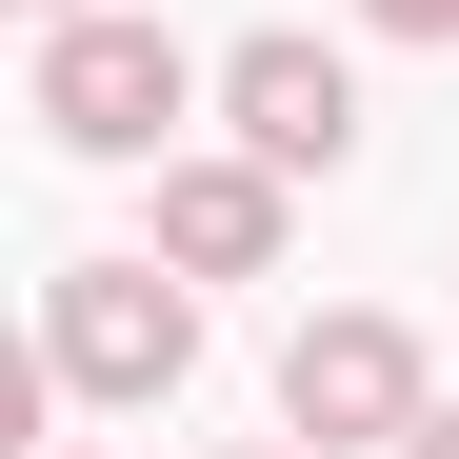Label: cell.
<instances>
[{
	"label": "cell",
	"mask_w": 459,
	"mask_h": 459,
	"mask_svg": "<svg viewBox=\"0 0 459 459\" xmlns=\"http://www.w3.org/2000/svg\"><path fill=\"white\" fill-rule=\"evenodd\" d=\"M220 459H320V439H299V420H280V439H220Z\"/></svg>",
	"instance_id": "obj_7"
},
{
	"label": "cell",
	"mask_w": 459,
	"mask_h": 459,
	"mask_svg": "<svg viewBox=\"0 0 459 459\" xmlns=\"http://www.w3.org/2000/svg\"><path fill=\"white\" fill-rule=\"evenodd\" d=\"M40 459H100V439H40Z\"/></svg>",
	"instance_id": "obj_10"
},
{
	"label": "cell",
	"mask_w": 459,
	"mask_h": 459,
	"mask_svg": "<svg viewBox=\"0 0 459 459\" xmlns=\"http://www.w3.org/2000/svg\"><path fill=\"white\" fill-rule=\"evenodd\" d=\"M21 120L60 140V160H180L200 60L140 21V0H81V21H40V60H21Z\"/></svg>",
	"instance_id": "obj_1"
},
{
	"label": "cell",
	"mask_w": 459,
	"mask_h": 459,
	"mask_svg": "<svg viewBox=\"0 0 459 459\" xmlns=\"http://www.w3.org/2000/svg\"><path fill=\"white\" fill-rule=\"evenodd\" d=\"M220 120H240L280 180H340V160H359V60L299 40V21H260L240 60H220Z\"/></svg>",
	"instance_id": "obj_4"
},
{
	"label": "cell",
	"mask_w": 459,
	"mask_h": 459,
	"mask_svg": "<svg viewBox=\"0 0 459 459\" xmlns=\"http://www.w3.org/2000/svg\"><path fill=\"white\" fill-rule=\"evenodd\" d=\"M280 220H299V180L260 160V140L160 160V260H180V280H260V260H280Z\"/></svg>",
	"instance_id": "obj_5"
},
{
	"label": "cell",
	"mask_w": 459,
	"mask_h": 459,
	"mask_svg": "<svg viewBox=\"0 0 459 459\" xmlns=\"http://www.w3.org/2000/svg\"><path fill=\"white\" fill-rule=\"evenodd\" d=\"M280 420L320 439V459H359V439L400 459V439L439 420V379H420V320H379V299H340V320H299V340H280Z\"/></svg>",
	"instance_id": "obj_3"
},
{
	"label": "cell",
	"mask_w": 459,
	"mask_h": 459,
	"mask_svg": "<svg viewBox=\"0 0 459 459\" xmlns=\"http://www.w3.org/2000/svg\"><path fill=\"white\" fill-rule=\"evenodd\" d=\"M359 21H379V40H459V0H359Z\"/></svg>",
	"instance_id": "obj_6"
},
{
	"label": "cell",
	"mask_w": 459,
	"mask_h": 459,
	"mask_svg": "<svg viewBox=\"0 0 459 459\" xmlns=\"http://www.w3.org/2000/svg\"><path fill=\"white\" fill-rule=\"evenodd\" d=\"M400 459H459V400H439V420H420V439H400Z\"/></svg>",
	"instance_id": "obj_8"
},
{
	"label": "cell",
	"mask_w": 459,
	"mask_h": 459,
	"mask_svg": "<svg viewBox=\"0 0 459 459\" xmlns=\"http://www.w3.org/2000/svg\"><path fill=\"white\" fill-rule=\"evenodd\" d=\"M21 21H81V0H21Z\"/></svg>",
	"instance_id": "obj_9"
},
{
	"label": "cell",
	"mask_w": 459,
	"mask_h": 459,
	"mask_svg": "<svg viewBox=\"0 0 459 459\" xmlns=\"http://www.w3.org/2000/svg\"><path fill=\"white\" fill-rule=\"evenodd\" d=\"M180 379H200V280L160 240L40 280V400H180Z\"/></svg>",
	"instance_id": "obj_2"
}]
</instances>
